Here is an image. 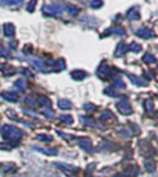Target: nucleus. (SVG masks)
I'll return each instance as SVG.
<instances>
[{
  "mask_svg": "<svg viewBox=\"0 0 158 177\" xmlns=\"http://www.w3.org/2000/svg\"><path fill=\"white\" fill-rule=\"evenodd\" d=\"M117 109H118V112H120L121 114H130V113H132V109H131V107H130V103H128V100L125 97L121 98V100L117 103Z\"/></svg>",
  "mask_w": 158,
  "mask_h": 177,
  "instance_id": "nucleus-1",
  "label": "nucleus"
},
{
  "mask_svg": "<svg viewBox=\"0 0 158 177\" xmlns=\"http://www.w3.org/2000/svg\"><path fill=\"white\" fill-rule=\"evenodd\" d=\"M62 10H63V8L61 5H49L43 9V11L49 14V15H58V14L62 12Z\"/></svg>",
  "mask_w": 158,
  "mask_h": 177,
  "instance_id": "nucleus-2",
  "label": "nucleus"
},
{
  "mask_svg": "<svg viewBox=\"0 0 158 177\" xmlns=\"http://www.w3.org/2000/svg\"><path fill=\"white\" fill-rule=\"evenodd\" d=\"M137 35H138L140 37H143V38L153 37V36H154L153 31H152V30H148L147 27H142V29H140V30L137 31Z\"/></svg>",
  "mask_w": 158,
  "mask_h": 177,
  "instance_id": "nucleus-3",
  "label": "nucleus"
},
{
  "mask_svg": "<svg viewBox=\"0 0 158 177\" xmlns=\"http://www.w3.org/2000/svg\"><path fill=\"white\" fill-rule=\"evenodd\" d=\"M138 18H140V12H138V8H137V6L131 8V9L127 11V19L137 20Z\"/></svg>",
  "mask_w": 158,
  "mask_h": 177,
  "instance_id": "nucleus-4",
  "label": "nucleus"
},
{
  "mask_svg": "<svg viewBox=\"0 0 158 177\" xmlns=\"http://www.w3.org/2000/svg\"><path fill=\"white\" fill-rule=\"evenodd\" d=\"M126 51H128V46H126V45H124V44H120V45H118V47L116 48L115 56H116V57H120V56H122V54H124Z\"/></svg>",
  "mask_w": 158,
  "mask_h": 177,
  "instance_id": "nucleus-5",
  "label": "nucleus"
},
{
  "mask_svg": "<svg viewBox=\"0 0 158 177\" xmlns=\"http://www.w3.org/2000/svg\"><path fill=\"white\" fill-rule=\"evenodd\" d=\"M110 71H109V66H101L99 70H98V74L101 77V78H106L109 76Z\"/></svg>",
  "mask_w": 158,
  "mask_h": 177,
  "instance_id": "nucleus-6",
  "label": "nucleus"
},
{
  "mask_svg": "<svg viewBox=\"0 0 158 177\" xmlns=\"http://www.w3.org/2000/svg\"><path fill=\"white\" fill-rule=\"evenodd\" d=\"M78 141H79L81 146L85 150V151H89V150H91V149H90V140H89V139H85V138H84V139H79Z\"/></svg>",
  "mask_w": 158,
  "mask_h": 177,
  "instance_id": "nucleus-7",
  "label": "nucleus"
},
{
  "mask_svg": "<svg viewBox=\"0 0 158 177\" xmlns=\"http://www.w3.org/2000/svg\"><path fill=\"white\" fill-rule=\"evenodd\" d=\"M81 120L83 121V124L84 125H90V126H93L94 124H95V121H94V119L93 118H89V116H84V118H81Z\"/></svg>",
  "mask_w": 158,
  "mask_h": 177,
  "instance_id": "nucleus-8",
  "label": "nucleus"
},
{
  "mask_svg": "<svg viewBox=\"0 0 158 177\" xmlns=\"http://www.w3.org/2000/svg\"><path fill=\"white\" fill-rule=\"evenodd\" d=\"M72 77L74 79H84L87 77V73L85 72H79V71H75L72 73Z\"/></svg>",
  "mask_w": 158,
  "mask_h": 177,
  "instance_id": "nucleus-9",
  "label": "nucleus"
},
{
  "mask_svg": "<svg viewBox=\"0 0 158 177\" xmlns=\"http://www.w3.org/2000/svg\"><path fill=\"white\" fill-rule=\"evenodd\" d=\"M130 78H131V80H132L134 83H136L137 86H138V84H140V86H146V83H147V82L143 80L142 78H135L134 76H130Z\"/></svg>",
  "mask_w": 158,
  "mask_h": 177,
  "instance_id": "nucleus-10",
  "label": "nucleus"
},
{
  "mask_svg": "<svg viewBox=\"0 0 158 177\" xmlns=\"http://www.w3.org/2000/svg\"><path fill=\"white\" fill-rule=\"evenodd\" d=\"M114 86H115V87H118V88H121V89L125 88V84L122 83V80L118 78V77H116V78L114 79Z\"/></svg>",
  "mask_w": 158,
  "mask_h": 177,
  "instance_id": "nucleus-11",
  "label": "nucleus"
},
{
  "mask_svg": "<svg viewBox=\"0 0 158 177\" xmlns=\"http://www.w3.org/2000/svg\"><path fill=\"white\" fill-rule=\"evenodd\" d=\"M4 31L6 32V35H8L9 37H11L12 32H14V27H12V25H5V27H4Z\"/></svg>",
  "mask_w": 158,
  "mask_h": 177,
  "instance_id": "nucleus-12",
  "label": "nucleus"
},
{
  "mask_svg": "<svg viewBox=\"0 0 158 177\" xmlns=\"http://www.w3.org/2000/svg\"><path fill=\"white\" fill-rule=\"evenodd\" d=\"M58 104H59V107H61L62 109H69V108L72 107L71 103H69L68 100H59Z\"/></svg>",
  "mask_w": 158,
  "mask_h": 177,
  "instance_id": "nucleus-13",
  "label": "nucleus"
},
{
  "mask_svg": "<svg viewBox=\"0 0 158 177\" xmlns=\"http://www.w3.org/2000/svg\"><path fill=\"white\" fill-rule=\"evenodd\" d=\"M143 61L146 63H152V62H154V57H152V54H146L143 57Z\"/></svg>",
  "mask_w": 158,
  "mask_h": 177,
  "instance_id": "nucleus-14",
  "label": "nucleus"
},
{
  "mask_svg": "<svg viewBox=\"0 0 158 177\" xmlns=\"http://www.w3.org/2000/svg\"><path fill=\"white\" fill-rule=\"evenodd\" d=\"M105 93L111 94V97H116V92H115V89H114L112 87H110V88H106V89H105Z\"/></svg>",
  "mask_w": 158,
  "mask_h": 177,
  "instance_id": "nucleus-15",
  "label": "nucleus"
},
{
  "mask_svg": "<svg viewBox=\"0 0 158 177\" xmlns=\"http://www.w3.org/2000/svg\"><path fill=\"white\" fill-rule=\"evenodd\" d=\"M128 50H131V51H134V52H138L140 50H141V47L138 46V45H136V44H132L130 47H128Z\"/></svg>",
  "mask_w": 158,
  "mask_h": 177,
  "instance_id": "nucleus-16",
  "label": "nucleus"
},
{
  "mask_svg": "<svg viewBox=\"0 0 158 177\" xmlns=\"http://www.w3.org/2000/svg\"><path fill=\"white\" fill-rule=\"evenodd\" d=\"M68 11H71L72 15H77V14H78V9L73 8V6H68Z\"/></svg>",
  "mask_w": 158,
  "mask_h": 177,
  "instance_id": "nucleus-17",
  "label": "nucleus"
},
{
  "mask_svg": "<svg viewBox=\"0 0 158 177\" xmlns=\"http://www.w3.org/2000/svg\"><path fill=\"white\" fill-rule=\"evenodd\" d=\"M59 119H61L62 121L68 123V124H71V123H72V118H71V116H61Z\"/></svg>",
  "mask_w": 158,
  "mask_h": 177,
  "instance_id": "nucleus-18",
  "label": "nucleus"
},
{
  "mask_svg": "<svg viewBox=\"0 0 158 177\" xmlns=\"http://www.w3.org/2000/svg\"><path fill=\"white\" fill-rule=\"evenodd\" d=\"M111 114H110V112H104L103 114H101V116H100V119L101 120H104V119H106V118H109Z\"/></svg>",
  "mask_w": 158,
  "mask_h": 177,
  "instance_id": "nucleus-19",
  "label": "nucleus"
},
{
  "mask_svg": "<svg viewBox=\"0 0 158 177\" xmlns=\"http://www.w3.org/2000/svg\"><path fill=\"white\" fill-rule=\"evenodd\" d=\"M90 5L93 6V8H98L99 5H101V2H91Z\"/></svg>",
  "mask_w": 158,
  "mask_h": 177,
  "instance_id": "nucleus-20",
  "label": "nucleus"
},
{
  "mask_svg": "<svg viewBox=\"0 0 158 177\" xmlns=\"http://www.w3.org/2000/svg\"><path fill=\"white\" fill-rule=\"evenodd\" d=\"M84 108L87 109V110H95V109H96L95 107H91V104H87Z\"/></svg>",
  "mask_w": 158,
  "mask_h": 177,
  "instance_id": "nucleus-21",
  "label": "nucleus"
}]
</instances>
